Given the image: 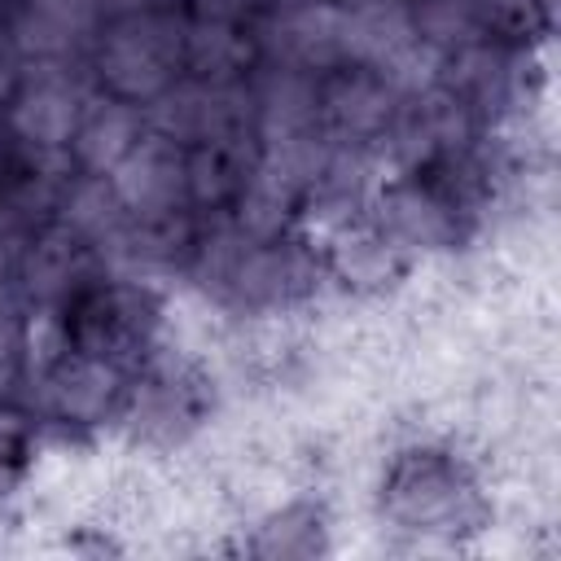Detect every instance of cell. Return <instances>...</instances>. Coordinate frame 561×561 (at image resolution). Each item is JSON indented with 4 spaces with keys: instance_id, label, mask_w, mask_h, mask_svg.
Instances as JSON below:
<instances>
[{
    "instance_id": "cell-21",
    "label": "cell",
    "mask_w": 561,
    "mask_h": 561,
    "mask_svg": "<svg viewBox=\"0 0 561 561\" xmlns=\"http://www.w3.org/2000/svg\"><path fill=\"white\" fill-rule=\"evenodd\" d=\"M267 0H193V13L197 18H228V22H237L241 13H254Z\"/></svg>"
},
{
    "instance_id": "cell-11",
    "label": "cell",
    "mask_w": 561,
    "mask_h": 561,
    "mask_svg": "<svg viewBox=\"0 0 561 561\" xmlns=\"http://www.w3.org/2000/svg\"><path fill=\"white\" fill-rule=\"evenodd\" d=\"M140 136H145L140 105H131L123 96H110V92H92L83 114H79V127L70 136V153H75L79 171L110 175L131 153V145Z\"/></svg>"
},
{
    "instance_id": "cell-12",
    "label": "cell",
    "mask_w": 561,
    "mask_h": 561,
    "mask_svg": "<svg viewBox=\"0 0 561 561\" xmlns=\"http://www.w3.org/2000/svg\"><path fill=\"white\" fill-rule=\"evenodd\" d=\"M254 96V131L259 140H280V136H298L320 123V75L307 70H285V66H267V75L259 79Z\"/></svg>"
},
{
    "instance_id": "cell-7",
    "label": "cell",
    "mask_w": 561,
    "mask_h": 561,
    "mask_svg": "<svg viewBox=\"0 0 561 561\" xmlns=\"http://www.w3.org/2000/svg\"><path fill=\"white\" fill-rule=\"evenodd\" d=\"M254 44H259V57H267V66L307 70V75L337 70L342 66L337 0H324V4H280L263 22Z\"/></svg>"
},
{
    "instance_id": "cell-13",
    "label": "cell",
    "mask_w": 561,
    "mask_h": 561,
    "mask_svg": "<svg viewBox=\"0 0 561 561\" xmlns=\"http://www.w3.org/2000/svg\"><path fill=\"white\" fill-rule=\"evenodd\" d=\"M259 44L228 18H188L184 22V75L202 83H245Z\"/></svg>"
},
{
    "instance_id": "cell-20",
    "label": "cell",
    "mask_w": 561,
    "mask_h": 561,
    "mask_svg": "<svg viewBox=\"0 0 561 561\" xmlns=\"http://www.w3.org/2000/svg\"><path fill=\"white\" fill-rule=\"evenodd\" d=\"M254 153L237 149V145H193L188 149V206H210V210L228 206L237 197Z\"/></svg>"
},
{
    "instance_id": "cell-10",
    "label": "cell",
    "mask_w": 561,
    "mask_h": 561,
    "mask_svg": "<svg viewBox=\"0 0 561 561\" xmlns=\"http://www.w3.org/2000/svg\"><path fill=\"white\" fill-rule=\"evenodd\" d=\"M88 263H92V245L53 219L22 241L13 272H18V285L39 307H57L88 280Z\"/></svg>"
},
{
    "instance_id": "cell-16",
    "label": "cell",
    "mask_w": 561,
    "mask_h": 561,
    "mask_svg": "<svg viewBox=\"0 0 561 561\" xmlns=\"http://www.w3.org/2000/svg\"><path fill=\"white\" fill-rule=\"evenodd\" d=\"M53 219H57L61 228H70L79 241H88L92 250H101V245H110V241L127 228L131 215H127L123 197L114 193L110 175L83 171L79 180H66V184H61Z\"/></svg>"
},
{
    "instance_id": "cell-6",
    "label": "cell",
    "mask_w": 561,
    "mask_h": 561,
    "mask_svg": "<svg viewBox=\"0 0 561 561\" xmlns=\"http://www.w3.org/2000/svg\"><path fill=\"white\" fill-rule=\"evenodd\" d=\"M394 110H399V92L381 70L337 66L320 75V123L333 140L377 145Z\"/></svg>"
},
{
    "instance_id": "cell-25",
    "label": "cell",
    "mask_w": 561,
    "mask_h": 561,
    "mask_svg": "<svg viewBox=\"0 0 561 561\" xmlns=\"http://www.w3.org/2000/svg\"><path fill=\"white\" fill-rule=\"evenodd\" d=\"M149 9H180V0H145Z\"/></svg>"
},
{
    "instance_id": "cell-24",
    "label": "cell",
    "mask_w": 561,
    "mask_h": 561,
    "mask_svg": "<svg viewBox=\"0 0 561 561\" xmlns=\"http://www.w3.org/2000/svg\"><path fill=\"white\" fill-rule=\"evenodd\" d=\"M9 434H13V430H0V495L13 486V465H9Z\"/></svg>"
},
{
    "instance_id": "cell-4",
    "label": "cell",
    "mask_w": 561,
    "mask_h": 561,
    "mask_svg": "<svg viewBox=\"0 0 561 561\" xmlns=\"http://www.w3.org/2000/svg\"><path fill=\"white\" fill-rule=\"evenodd\" d=\"M316 259L302 241H289V237H272V241H250L241 245L237 263L228 267L219 294L237 298L241 307H259V311H272V307H289L298 298L311 294L316 285Z\"/></svg>"
},
{
    "instance_id": "cell-18",
    "label": "cell",
    "mask_w": 561,
    "mask_h": 561,
    "mask_svg": "<svg viewBox=\"0 0 561 561\" xmlns=\"http://www.w3.org/2000/svg\"><path fill=\"white\" fill-rule=\"evenodd\" d=\"M491 0H412V22L416 39L430 44L434 53L451 57L491 31Z\"/></svg>"
},
{
    "instance_id": "cell-17",
    "label": "cell",
    "mask_w": 561,
    "mask_h": 561,
    "mask_svg": "<svg viewBox=\"0 0 561 561\" xmlns=\"http://www.w3.org/2000/svg\"><path fill=\"white\" fill-rule=\"evenodd\" d=\"M399 250L386 241V232L368 219V215H355L346 224H337L329 232V267L346 280V285H386L394 272H399Z\"/></svg>"
},
{
    "instance_id": "cell-28",
    "label": "cell",
    "mask_w": 561,
    "mask_h": 561,
    "mask_svg": "<svg viewBox=\"0 0 561 561\" xmlns=\"http://www.w3.org/2000/svg\"><path fill=\"white\" fill-rule=\"evenodd\" d=\"M0 22H4V0H0Z\"/></svg>"
},
{
    "instance_id": "cell-15",
    "label": "cell",
    "mask_w": 561,
    "mask_h": 561,
    "mask_svg": "<svg viewBox=\"0 0 561 561\" xmlns=\"http://www.w3.org/2000/svg\"><path fill=\"white\" fill-rule=\"evenodd\" d=\"M232 206V228L250 241H272V237H285L289 224L298 219V206H302V193L280 180L276 171H267L259 158L250 162L237 197L228 202Z\"/></svg>"
},
{
    "instance_id": "cell-1",
    "label": "cell",
    "mask_w": 561,
    "mask_h": 561,
    "mask_svg": "<svg viewBox=\"0 0 561 561\" xmlns=\"http://www.w3.org/2000/svg\"><path fill=\"white\" fill-rule=\"evenodd\" d=\"M184 22L175 9H140L114 18L96 35V79L131 105L153 101L184 75Z\"/></svg>"
},
{
    "instance_id": "cell-9",
    "label": "cell",
    "mask_w": 561,
    "mask_h": 561,
    "mask_svg": "<svg viewBox=\"0 0 561 561\" xmlns=\"http://www.w3.org/2000/svg\"><path fill=\"white\" fill-rule=\"evenodd\" d=\"M337 44H342V66H364L386 75L403 53L421 44L412 22V0H337Z\"/></svg>"
},
{
    "instance_id": "cell-19",
    "label": "cell",
    "mask_w": 561,
    "mask_h": 561,
    "mask_svg": "<svg viewBox=\"0 0 561 561\" xmlns=\"http://www.w3.org/2000/svg\"><path fill=\"white\" fill-rule=\"evenodd\" d=\"M460 508V482L443 469V465H434V460H421V465H412V469H403L399 473V482H394V513L408 522V526H443L451 513Z\"/></svg>"
},
{
    "instance_id": "cell-8",
    "label": "cell",
    "mask_w": 561,
    "mask_h": 561,
    "mask_svg": "<svg viewBox=\"0 0 561 561\" xmlns=\"http://www.w3.org/2000/svg\"><path fill=\"white\" fill-rule=\"evenodd\" d=\"M92 0H22L9 22V48L22 61H75L101 35Z\"/></svg>"
},
{
    "instance_id": "cell-23",
    "label": "cell",
    "mask_w": 561,
    "mask_h": 561,
    "mask_svg": "<svg viewBox=\"0 0 561 561\" xmlns=\"http://www.w3.org/2000/svg\"><path fill=\"white\" fill-rule=\"evenodd\" d=\"M92 4H96L101 22H114V18H127V13H140V9H149L145 0H92Z\"/></svg>"
},
{
    "instance_id": "cell-14",
    "label": "cell",
    "mask_w": 561,
    "mask_h": 561,
    "mask_svg": "<svg viewBox=\"0 0 561 561\" xmlns=\"http://www.w3.org/2000/svg\"><path fill=\"white\" fill-rule=\"evenodd\" d=\"M48 394H53V408L61 416L101 421L123 394V368L96 351H79V355L66 351L48 377Z\"/></svg>"
},
{
    "instance_id": "cell-5",
    "label": "cell",
    "mask_w": 561,
    "mask_h": 561,
    "mask_svg": "<svg viewBox=\"0 0 561 561\" xmlns=\"http://www.w3.org/2000/svg\"><path fill=\"white\" fill-rule=\"evenodd\" d=\"M110 184L131 219L180 215L188 210V149L158 131H145L131 153L110 171Z\"/></svg>"
},
{
    "instance_id": "cell-22",
    "label": "cell",
    "mask_w": 561,
    "mask_h": 561,
    "mask_svg": "<svg viewBox=\"0 0 561 561\" xmlns=\"http://www.w3.org/2000/svg\"><path fill=\"white\" fill-rule=\"evenodd\" d=\"M18 75H22V66H18L13 48L0 44V105H9V96L18 92Z\"/></svg>"
},
{
    "instance_id": "cell-26",
    "label": "cell",
    "mask_w": 561,
    "mask_h": 561,
    "mask_svg": "<svg viewBox=\"0 0 561 561\" xmlns=\"http://www.w3.org/2000/svg\"><path fill=\"white\" fill-rule=\"evenodd\" d=\"M280 4H324V0H280Z\"/></svg>"
},
{
    "instance_id": "cell-27",
    "label": "cell",
    "mask_w": 561,
    "mask_h": 561,
    "mask_svg": "<svg viewBox=\"0 0 561 561\" xmlns=\"http://www.w3.org/2000/svg\"><path fill=\"white\" fill-rule=\"evenodd\" d=\"M0 158H4V131H0Z\"/></svg>"
},
{
    "instance_id": "cell-3",
    "label": "cell",
    "mask_w": 561,
    "mask_h": 561,
    "mask_svg": "<svg viewBox=\"0 0 561 561\" xmlns=\"http://www.w3.org/2000/svg\"><path fill=\"white\" fill-rule=\"evenodd\" d=\"M368 219L386 232V241L408 254V250H447L460 232L456 224V202L443 197L434 184H421V175H394L373 188L368 197Z\"/></svg>"
},
{
    "instance_id": "cell-2",
    "label": "cell",
    "mask_w": 561,
    "mask_h": 561,
    "mask_svg": "<svg viewBox=\"0 0 561 561\" xmlns=\"http://www.w3.org/2000/svg\"><path fill=\"white\" fill-rule=\"evenodd\" d=\"M92 88L70 70V61H22L18 92L9 96V131L31 153H61L79 127Z\"/></svg>"
}]
</instances>
